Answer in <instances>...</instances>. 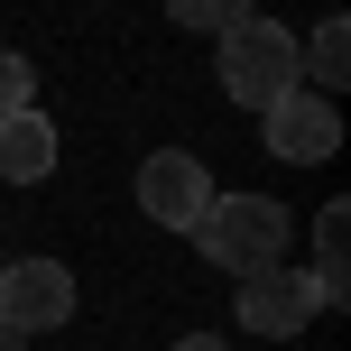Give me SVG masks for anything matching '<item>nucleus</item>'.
<instances>
[{
    "mask_svg": "<svg viewBox=\"0 0 351 351\" xmlns=\"http://www.w3.org/2000/svg\"><path fill=\"white\" fill-rule=\"evenodd\" d=\"M185 241L204 250V259L222 268L231 287H241V278H259V268H278V259H287L296 222H287V204H268V194H213V204L194 213Z\"/></svg>",
    "mask_w": 351,
    "mask_h": 351,
    "instance_id": "obj_1",
    "label": "nucleus"
},
{
    "mask_svg": "<svg viewBox=\"0 0 351 351\" xmlns=\"http://www.w3.org/2000/svg\"><path fill=\"white\" fill-rule=\"evenodd\" d=\"M213 74H222V102L268 111L278 93H296V28L250 10L241 28H222V56H213Z\"/></svg>",
    "mask_w": 351,
    "mask_h": 351,
    "instance_id": "obj_2",
    "label": "nucleus"
},
{
    "mask_svg": "<svg viewBox=\"0 0 351 351\" xmlns=\"http://www.w3.org/2000/svg\"><path fill=\"white\" fill-rule=\"evenodd\" d=\"M74 268L65 259H0V324L10 333H56V324H74Z\"/></svg>",
    "mask_w": 351,
    "mask_h": 351,
    "instance_id": "obj_3",
    "label": "nucleus"
},
{
    "mask_svg": "<svg viewBox=\"0 0 351 351\" xmlns=\"http://www.w3.org/2000/svg\"><path fill=\"white\" fill-rule=\"evenodd\" d=\"M259 139H268V158H287V167H324L342 148V111H333V93H278V102L259 111Z\"/></svg>",
    "mask_w": 351,
    "mask_h": 351,
    "instance_id": "obj_4",
    "label": "nucleus"
},
{
    "mask_svg": "<svg viewBox=\"0 0 351 351\" xmlns=\"http://www.w3.org/2000/svg\"><path fill=\"white\" fill-rule=\"evenodd\" d=\"M324 315V287L305 278V268H259V278H241V333H259V342H296L305 324Z\"/></svg>",
    "mask_w": 351,
    "mask_h": 351,
    "instance_id": "obj_5",
    "label": "nucleus"
},
{
    "mask_svg": "<svg viewBox=\"0 0 351 351\" xmlns=\"http://www.w3.org/2000/svg\"><path fill=\"white\" fill-rule=\"evenodd\" d=\"M204 204H213V176H204L194 148H158V158L139 167V213H148L158 231H194Z\"/></svg>",
    "mask_w": 351,
    "mask_h": 351,
    "instance_id": "obj_6",
    "label": "nucleus"
},
{
    "mask_svg": "<svg viewBox=\"0 0 351 351\" xmlns=\"http://www.w3.org/2000/svg\"><path fill=\"white\" fill-rule=\"evenodd\" d=\"M56 176V121L47 111H0V185H47Z\"/></svg>",
    "mask_w": 351,
    "mask_h": 351,
    "instance_id": "obj_7",
    "label": "nucleus"
},
{
    "mask_svg": "<svg viewBox=\"0 0 351 351\" xmlns=\"http://www.w3.org/2000/svg\"><path fill=\"white\" fill-rule=\"evenodd\" d=\"M305 278L324 287V315L351 305V204H324L315 213V268H305Z\"/></svg>",
    "mask_w": 351,
    "mask_h": 351,
    "instance_id": "obj_8",
    "label": "nucleus"
},
{
    "mask_svg": "<svg viewBox=\"0 0 351 351\" xmlns=\"http://www.w3.org/2000/svg\"><path fill=\"white\" fill-rule=\"evenodd\" d=\"M342 74H351V28H342V19H324V28L296 47V84H305V93H333Z\"/></svg>",
    "mask_w": 351,
    "mask_h": 351,
    "instance_id": "obj_9",
    "label": "nucleus"
},
{
    "mask_svg": "<svg viewBox=\"0 0 351 351\" xmlns=\"http://www.w3.org/2000/svg\"><path fill=\"white\" fill-rule=\"evenodd\" d=\"M167 19H176V28L222 37V28H241V19H250V0H167Z\"/></svg>",
    "mask_w": 351,
    "mask_h": 351,
    "instance_id": "obj_10",
    "label": "nucleus"
},
{
    "mask_svg": "<svg viewBox=\"0 0 351 351\" xmlns=\"http://www.w3.org/2000/svg\"><path fill=\"white\" fill-rule=\"evenodd\" d=\"M28 102H37V65L0 47V111H28Z\"/></svg>",
    "mask_w": 351,
    "mask_h": 351,
    "instance_id": "obj_11",
    "label": "nucleus"
},
{
    "mask_svg": "<svg viewBox=\"0 0 351 351\" xmlns=\"http://www.w3.org/2000/svg\"><path fill=\"white\" fill-rule=\"evenodd\" d=\"M167 351H231L222 333H185V342H167Z\"/></svg>",
    "mask_w": 351,
    "mask_h": 351,
    "instance_id": "obj_12",
    "label": "nucleus"
},
{
    "mask_svg": "<svg viewBox=\"0 0 351 351\" xmlns=\"http://www.w3.org/2000/svg\"><path fill=\"white\" fill-rule=\"evenodd\" d=\"M0 351H28V333H10V324H0Z\"/></svg>",
    "mask_w": 351,
    "mask_h": 351,
    "instance_id": "obj_13",
    "label": "nucleus"
}]
</instances>
